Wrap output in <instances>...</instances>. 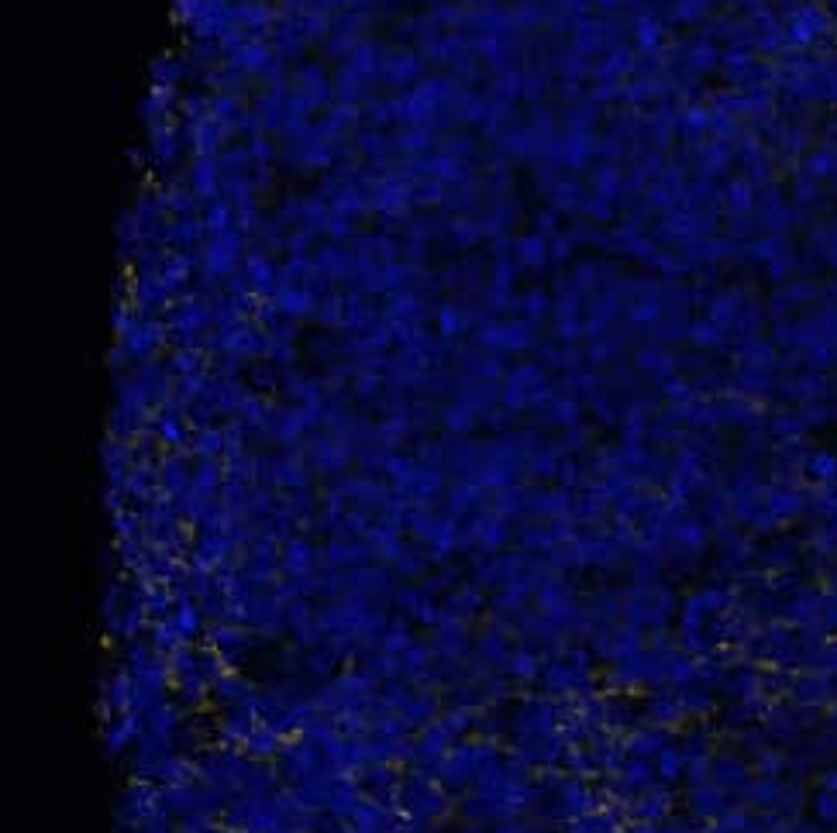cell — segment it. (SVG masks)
I'll return each mask as SVG.
<instances>
[{
  "label": "cell",
  "instance_id": "7a4b0ae2",
  "mask_svg": "<svg viewBox=\"0 0 837 833\" xmlns=\"http://www.w3.org/2000/svg\"><path fill=\"white\" fill-rule=\"evenodd\" d=\"M810 169H813L817 176H820V173H831V169H834V159H831L827 152H817V155H813V162H810Z\"/></svg>",
  "mask_w": 837,
  "mask_h": 833
},
{
  "label": "cell",
  "instance_id": "6da1fadb",
  "mask_svg": "<svg viewBox=\"0 0 837 833\" xmlns=\"http://www.w3.org/2000/svg\"><path fill=\"white\" fill-rule=\"evenodd\" d=\"M827 28H831V21H827V14L820 11V7H800V11L793 14V21H789V42L810 45V42H817Z\"/></svg>",
  "mask_w": 837,
  "mask_h": 833
}]
</instances>
